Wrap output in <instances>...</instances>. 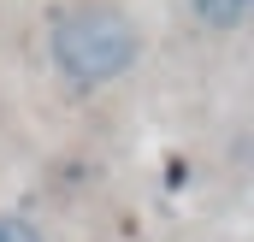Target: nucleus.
I'll return each instance as SVG.
<instances>
[{"label":"nucleus","instance_id":"1","mask_svg":"<svg viewBox=\"0 0 254 242\" xmlns=\"http://www.w3.org/2000/svg\"><path fill=\"white\" fill-rule=\"evenodd\" d=\"M48 65L65 89L101 95L142 65V24L119 0H65L48 12Z\"/></svg>","mask_w":254,"mask_h":242},{"label":"nucleus","instance_id":"2","mask_svg":"<svg viewBox=\"0 0 254 242\" xmlns=\"http://www.w3.org/2000/svg\"><path fill=\"white\" fill-rule=\"evenodd\" d=\"M184 6H190V18L207 36H237L254 12V0H184Z\"/></svg>","mask_w":254,"mask_h":242},{"label":"nucleus","instance_id":"3","mask_svg":"<svg viewBox=\"0 0 254 242\" xmlns=\"http://www.w3.org/2000/svg\"><path fill=\"white\" fill-rule=\"evenodd\" d=\"M0 242H48V231L30 213H0Z\"/></svg>","mask_w":254,"mask_h":242}]
</instances>
